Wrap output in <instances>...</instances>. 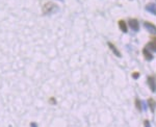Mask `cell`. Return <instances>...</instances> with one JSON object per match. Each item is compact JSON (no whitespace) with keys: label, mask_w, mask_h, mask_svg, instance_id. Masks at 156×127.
Returning a JSON list of instances; mask_svg holds the SVG:
<instances>
[{"label":"cell","mask_w":156,"mask_h":127,"mask_svg":"<svg viewBox=\"0 0 156 127\" xmlns=\"http://www.w3.org/2000/svg\"><path fill=\"white\" fill-rule=\"evenodd\" d=\"M56 10H57V5L55 4L54 2H47L45 3V5L43 6V13H44L45 15L53 13V12H55Z\"/></svg>","instance_id":"obj_1"},{"label":"cell","mask_w":156,"mask_h":127,"mask_svg":"<svg viewBox=\"0 0 156 127\" xmlns=\"http://www.w3.org/2000/svg\"><path fill=\"white\" fill-rule=\"evenodd\" d=\"M144 25H145L146 29L150 32V34H156V26L154 25L153 23H151V22H148V21H146L145 23H144Z\"/></svg>","instance_id":"obj_2"},{"label":"cell","mask_w":156,"mask_h":127,"mask_svg":"<svg viewBox=\"0 0 156 127\" xmlns=\"http://www.w3.org/2000/svg\"><path fill=\"white\" fill-rule=\"evenodd\" d=\"M148 84L150 86L151 91L153 92H156V79L154 76H149L148 77Z\"/></svg>","instance_id":"obj_3"},{"label":"cell","mask_w":156,"mask_h":127,"mask_svg":"<svg viewBox=\"0 0 156 127\" xmlns=\"http://www.w3.org/2000/svg\"><path fill=\"white\" fill-rule=\"evenodd\" d=\"M128 23H129L130 27H131L134 31L140 30V23H138V21L136 20V19H130Z\"/></svg>","instance_id":"obj_4"},{"label":"cell","mask_w":156,"mask_h":127,"mask_svg":"<svg viewBox=\"0 0 156 127\" xmlns=\"http://www.w3.org/2000/svg\"><path fill=\"white\" fill-rule=\"evenodd\" d=\"M147 48L156 52V38H153V39L151 40V42H149L148 44H147Z\"/></svg>","instance_id":"obj_5"},{"label":"cell","mask_w":156,"mask_h":127,"mask_svg":"<svg viewBox=\"0 0 156 127\" xmlns=\"http://www.w3.org/2000/svg\"><path fill=\"white\" fill-rule=\"evenodd\" d=\"M148 105L150 107L151 112L154 113L155 112V108H156V101L154 100L153 98H149L148 99Z\"/></svg>","instance_id":"obj_6"},{"label":"cell","mask_w":156,"mask_h":127,"mask_svg":"<svg viewBox=\"0 0 156 127\" xmlns=\"http://www.w3.org/2000/svg\"><path fill=\"white\" fill-rule=\"evenodd\" d=\"M146 10L152 13L153 15H156V5L154 3H149V4L146 5Z\"/></svg>","instance_id":"obj_7"},{"label":"cell","mask_w":156,"mask_h":127,"mask_svg":"<svg viewBox=\"0 0 156 127\" xmlns=\"http://www.w3.org/2000/svg\"><path fill=\"white\" fill-rule=\"evenodd\" d=\"M108 46H109V48L112 49V51L114 52V54L117 55L118 57H121V56H122V55H121V53H120V51H119V50H118V48H117V47H116V46H114V45L112 44V43L108 42Z\"/></svg>","instance_id":"obj_8"},{"label":"cell","mask_w":156,"mask_h":127,"mask_svg":"<svg viewBox=\"0 0 156 127\" xmlns=\"http://www.w3.org/2000/svg\"><path fill=\"white\" fill-rule=\"evenodd\" d=\"M143 54H144V56H145V58L147 60H151L152 58H153V55L151 54L150 51H149L147 48H144V49H143Z\"/></svg>","instance_id":"obj_9"},{"label":"cell","mask_w":156,"mask_h":127,"mask_svg":"<svg viewBox=\"0 0 156 127\" xmlns=\"http://www.w3.org/2000/svg\"><path fill=\"white\" fill-rule=\"evenodd\" d=\"M119 26L120 29L123 31V32H127V24L124 20H120L119 21Z\"/></svg>","instance_id":"obj_10"},{"label":"cell","mask_w":156,"mask_h":127,"mask_svg":"<svg viewBox=\"0 0 156 127\" xmlns=\"http://www.w3.org/2000/svg\"><path fill=\"white\" fill-rule=\"evenodd\" d=\"M135 106H136L138 112H142V102H140V100L138 98L135 99Z\"/></svg>","instance_id":"obj_11"},{"label":"cell","mask_w":156,"mask_h":127,"mask_svg":"<svg viewBox=\"0 0 156 127\" xmlns=\"http://www.w3.org/2000/svg\"><path fill=\"white\" fill-rule=\"evenodd\" d=\"M144 125H145V127H150V122H149L148 120H145L144 121Z\"/></svg>","instance_id":"obj_12"},{"label":"cell","mask_w":156,"mask_h":127,"mask_svg":"<svg viewBox=\"0 0 156 127\" xmlns=\"http://www.w3.org/2000/svg\"><path fill=\"white\" fill-rule=\"evenodd\" d=\"M138 75H140V74H138V72H133L132 73L133 78H135V79H136V78H138Z\"/></svg>","instance_id":"obj_13"}]
</instances>
